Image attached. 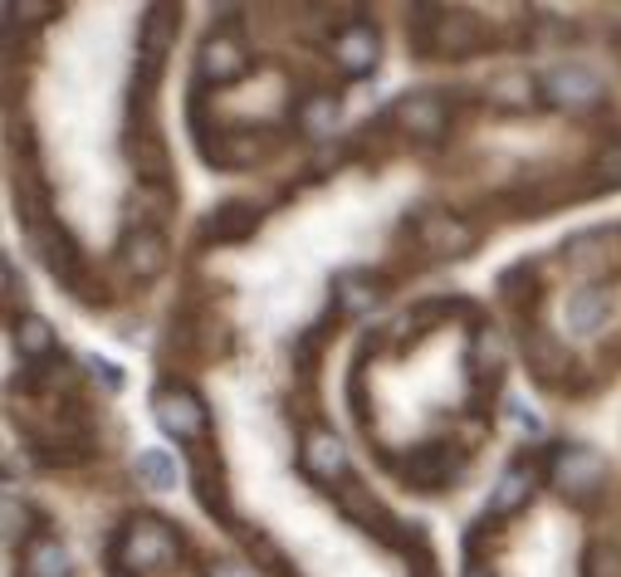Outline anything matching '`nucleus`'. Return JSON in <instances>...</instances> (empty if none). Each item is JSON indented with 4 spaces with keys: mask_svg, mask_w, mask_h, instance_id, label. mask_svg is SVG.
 I'll list each match as a JSON object with an SVG mask.
<instances>
[{
    "mask_svg": "<svg viewBox=\"0 0 621 577\" xmlns=\"http://www.w3.org/2000/svg\"><path fill=\"white\" fill-rule=\"evenodd\" d=\"M406 35H411V50L421 60H470L484 44L480 20L470 10H446V6H416Z\"/></svg>",
    "mask_w": 621,
    "mask_h": 577,
    "instance_id": "f257e3e1",
    "label": "nucleus"
},
{
    "mask_svg": "<svg viewBox=\"0 0 621 577\" xmlns=\"http://www.w3.org/2000/svg\"><path fill=\"white\" fill-rule=\"evenodd\" d=\"M176 558H182V534H172L162 519H147V514L128 519L108 543L113 573H132V577L167 573V568H176Z\"/></svg>",
    "mask_w": 621,
    "mask_h": 577,
    "instance_id": "f03ea898",
    "label": "nucleus"
},
{
    "mask_svg": "<svg viewBox=\"0 0 621 577\" xmlns=\"http://www.w3.org/2000/svg\"><path fill=\"white\" fill-rule=\"evenodd\" d=\"M333 500H338V509H343L347 524H357L363 534H372L377 543H387V548H411V538H421V528L406 524V519H397V514H387V509L372 500L367 484L353 480V474H347V480L333 490Z\"/></svg>",
    "mask_w": 621,
    "mask_h": 577,
    "instance_id": "7ed1b4c3",
    "label": "nucleus"
},
{
    "mask_svg": "<svg viewBox=\"0 0 621 577\" xmlns=\"http://www.w3.org/2000/svg\"><path fill=\"white\" fill-rule=\"evenodd\" d=\"M548 480L563 500L592 504L597 494L607 490V466H602V456L587 446H558V456H553V466H548Z\"/></svg>",
    "mask_w": 621,
    "mask_h": 577,
    "instance_id": "20e7f679",
    "label": "nucleus"
},
{
    "mask_svg": "<svg viewBox=\"0 0 621 577\" xmlns=\"http://www.w3.org/2000/svg\"><path fill=\"white\" fill-rule=\"evenodd\" d=\"M122 152H128L132 172H138V186H172V157H167V142L157 132L152 113L132 118L128 138H122Z\"/></svg>",
    "mask_w": 621,
    "mask_h": 577,
    "instance_id": "39448f33",
    "label": "nucleus"
},
{
    "mask_svg": "<svg viewBox=\"0 0 621 577\" xmlns=\"http://www.w3.org/2000/svg\"><path fill=\"white\" fill-rule=\"evenodd\" d=\"M157 406V426H162L167 436H176V440H186V446H196L201 436H206V402L196 397L191 387H182V382H167L162 392L152 397Z\"/></svg>",
    "mask_w": 621,
    "mask_h": 577,
    "instance_id": "423d86ee",
    "label": "nucleus"
},
{
    "mask_svg": "<svg viewBox=\"0 0 621 577\" xmlns=\"http://www.w3.org/2000/svg\"><path fill=\"white\" fill-rule=\"evenodd\" d=\"M411 231H416V245L436 259H456L475 250V225L456 216V211H421Z\"/></svg>",
    "mask_w": 621,
    "mask_h": 577,
    "instance_id": "0eeeda50",
    "label": "nucleus"
},
{
    "mask_svg": "<svg viewBox=\"0 0 621 577\" xmlns=\"http://www.w3.org/2000/svg\"><path fill=\"white\" fill-rule=\"evenodd\" d=\"M186 466H191V484H196V500L206 514H216L225 528H235V509H231V494H225V474H221V460L206 450V440L186 446Z\"/></svg>",
    "mask_w": 621,
    "mask_h": 577,
    "instance_id": "6e6552de",
    "label": "nucleus"
},
{
    "mask_svg": "<svg viewBox=\"0 0 621 577\" xmlns=\"http://www.w3.org/2000/svg\"><path fill=\"white\" fill-rule=\"evenodd\" d=\"M377 54H382V35L372 20H347L343 30L333 35V64L347 78H363L377 70Z\"/></svg>",
    "mask_w": 621,
    "mask_h": 577,
    "instance_id": "1a4fd4ad",
    "label": "nucleus"
},
{
    "mask_svg": "<svg viewBox=\"0 0 621 577\" xmlns=\"http://www.w3.org/2000/svg\"><path fill=\"white\" fill-rule=\"evenodd\" d=\"M250 74V54H245V44L231 35V30H221V35H211L206 44H201V54H196V78L201 84H235V78H245Z\"/></svg>",
    "mask_w": 621,
    "mask_h": 577,
    "instance_id": "9d476101",
    "label": "nucleus"
},
{
    "mask_svg": "<svg viewBox=\"0 0 621 577\" xmlns=\"http://www.w3.org/2000/svg\"><path fill=\"white\" fill-rule=\"evenodd\" d=\"M392 122L416 142H440L450 128V108L440 94H406L397 108H392Z\"/></svg>",
    "mask_w": 621,
    "mask_h": 577,
    "instance_id": "9b49d317",
    "label": "nucleus"
},
{
    "mask_svg": "<svg viewBox=\"0 0 621 577\" xmlns=\"http://www.w3.org/2000/svg\"><path fill=\"white\" fill-rule=\"evenodd\" d=\"M401 474H406L411 490H446V484L460 474V450L446 446V440H426V446L411 450V460L401 466Z\"/></svg>",
    "mask_w": 621,
    "mask_h": 577,
    "instance_id": "f8f14e48",
    "label": "nucleus"
},
{
    "mask_svg": "<svg viewBox=\"0 0 621 577\" xmlns=\"http://www.w3.org/2000/svg\"><path fill=\"white\" fill-rule=\"evenodd\" d=\"M299 466L309 480H323V484H343L347 480V450L333 431H309L303 436V450H299Z\"/></svg>",
    "mask_w": 621,
    "mask_h": 577,
    "instance_id": "ddd939ff",
    "label": "nucleus"
},
{
    "mask_svg": "<svg viewBox=\"0 0 621 577\" xmlns=\"http://www.w3.org/2000/svg\"><path fill=\"white\" fill-rule=\"evenodd\" d=\"M544 94H548V104H558V108H592L597 98H602V78L587 74L582 64H563V70H553L544 78Z\"/></svg>",
    "mask_w": 621,
    "mask_h": 577,
    "instance_id": "4468645a",
    "label": "nucleus"
},
{
    "mask_svg": "<svg viewBox=\"0 0 621 577\" xmlns=\"http://www.w3.org/2000/svg\"><path fill=\"white\" fill-rule=\"evenodd\" d=\"M259 221H265V211H259L255 201H225V206H216L206 216L201 235L216 241V245H235V241H250V235L259 231Z\"/></svg>",
    "mask_w": 621,
    "mask_h": 577,
    "instance_id": "2eb2a0df",
    "label": "nucleus"
},
{
    "mask_svg": "<svg viewBox=\"0 0 621 577\" xmlns=\"http://www.w3.org/2000/svg\"><path fill=\"white\" fill-rule=\"evenodd\" d=\"M563 250H568V265H578L582 275H612V269L621 265L617 235H607V231H587V235H578V241L563 245Z\"/></svg>",
    "mask_w": 621,
    "mask_h": 577,
    "instance_id": "dca6fc26",
    "label": "nucleus"
},
{
    "mask_svg": "<svg viewBox=\"0 0 621 577\" xmlns=\"http://www.w3.org/2000/svg\"><path fill=\"white\" fill-rule=\"evenodd\" d=\"M122 259H128V269L142 279H157L167 269V241H162V231H138L132 225L128 231V241H122Z\"/></svg>",
    "mask_w": 621,
    "mask_h": 577,
    "instance_id": "f3484780",
    "label": "nucleus"
},
{
    "mask_svg": "<svg viewBox=\"0 0 621 577\" xmlns=\"http://www.w3.org/2000/svg\"><path fill=\"white\" fill-rule=\"evenodd\" d=\"M20 573H25V577H69V553H64L60 538L35 534V538H25V553H20Z\"/></svg>",
    "mask_w": 621,
    "mask_h": 577,
    "instance_id": "a211bd4d",
    "label": "nucleus"
},
{
    "mask_svg": "<svg viewBox=\"0 0 621 577\" xmlns=\"http://www.w3.org/2000/svg\"><path fill=\"white\" fill-rule=\"evenodd\" d=\"M607 289H572L568 293V303H563V319H568L572 333H582V338H592L597 328H607Z\"/></svg>",
    "mask_w": 621,
    "mask_h": 577,
    "instance_id": "6ab92c4d",
    "label": "nucleus"
},
{
    "mask_svg": "<svg viewBox=\"0 0 621 577\" xmlns=\"http://www.w3.org/2000/svg\"><path fill=\"white\" fill-rule=\"evenodd\" d=\"M333 303H338V313H347V319H367V313L382 303V285L372 275H343L333 285Z\"/></svg>",
    "mask_w": 621,
    "mask_h": 577,
    "instance_id": "aec40b11",
    "label": "nucleus"
},
{
    "mask_svg": "<svg viewBox=\"0 0 621 577\" xmlns=\"http://www.w3.org/2000/svg\"><path fill=\"white\" fill-rule=\"evenodd\" d=\"M484 98H490L494 108H510V113H518V108H528L538 98V78L534 74H518V70H510V74H494L490 84H484Z\"/></svg>",
    "mask_w": 621,
    "mask_h": 577,
    "instance_id": "412c9836",
    "label": "nucleus"
},
{
    "mask_svg": "<svg viewBox=\"0 0 621 577\" xmlns=\"http://www.w3.org/2000/svg\"><path fill=\"white\" fill-rule=\"evenodd\" d=\"M528 490H534V470H528V466H514V470H504L500 490L490 494V509H484V519H510L514 509H524Z\"/></svg>",
    "mask_w": 621,
    "mask_h": 577,
    "instance_id": "4be33fe9",
    "label": "nucleus"
},
{
    "mask_svg": "<svg viewBox=\"0 0 621 577\" xmlns=\"http://www.w3.org/2000/svg\"><path fill=\"white\" fill-rule=\"evenodd\" d=\"M10 338H15L20 357H30V362H50L54 357V328L44 319H35V313H20L15 328H10Z\"/></svg>",
    "mask_w": 621,
    "mask_h": 577,
    "instance_id": "5701e85b",
    "label": "nucleus"
},
{
    "mask_svg": "<svg viewBox=\"0 0 621 577\" xmlns=\"http://www.w3.org/2000/svg\"><path fill=\"white\" fill-rule=\"evenodd\" d=\"M293 122H299L303 138H329L333 122H338V98L319 88V94H309L299 108H293Z\"/></svg>",
    "mask_w": 621,
    "mask_h": 577,
    "instance_id": "b1692460",
    "label": "nucleus"
},
{
    "mask_svg": "<svg viewBox=\"0 0 621 577\" xmlns=\"http://www.w3.org/2000/svg\"><path fill=\"white\" fill-rule=\"evenodd\" d=\"M524 357H528V367H534L544 382H553L563 367H572V362H568V348H563L558 338H548V333H528V338H524Z\"/></svg>",
    "mask_w": 621,
    "mask_h": 577,
    "instance_id": "393cba45",
    "label": "nucleus"
},
{
    "mask_svg": "<svg viewBox=\"0 0 621 577\" xmlns=\"http://www.w3.org/2000/svg\"><path fill=\"white\" fill-rule=\"evenodd\" d=\"M176 196L172 186H138V196H132V221H138V231H157L167 216H172Z\"/></svg>",
    "mask_w": 621,
    "mask_h": 577,
    "instance_id": "a878e982",
    "label": "nucleus"
},
{
    "mask_svg": "<svg viewBox=\"0 0 621 577\" xmlns=\"http://www.w3.org/2000/svg\"><path fill=\"white\" fill-rule=\"evenodd\" d=\"M132 474H138V484H147V490H172L176 484V460L167 456V450H138Z\"/></svg>",
    "mask_w": 621,
    "mask_h": 577,
    "instance_id": "bb28decb",
    "label": "nucleus"
},
{
    "mask_svg": "<svg viewBox=\"0 0 621 577\" xmlns=\"http://www.w3.org/2000/svg\"><path fill=\"white\" fill-rule=\"evenodd\" d=\"M597 186L621 191V138H612L602 152H597Z\"/></svg>",
    "mask_w": 621,
    "mask_h": 577,
    "instance_id": "cd10ccee",
    "label": "nucleus"
},
{
    "mask_svg": "<svg viewBox=\"0 0 621 577\" xmlns=\"http://www.w3.org/2000/svg\"><path fill=\"white\" fill-rule=\"evenodd\" d=\"M587 577H621V553L592 543V548H587Z\"/></svg>",
    "mask_w": 621,
    "mask_h": 577,
    "instance_id": "c85d7f7f",
    "label": "nucleus"
},
{
    "mask_svg": "<svg viewBox=\"0 0 621 577\" xmlns=\"http://www.w3.org/2000/svg\"><path fill=\"white\" fill-rule=\"evenodd\" d=\"M500 289H504V299H524V293H528V299H534V269H528V265H514V269H504V279H500Z\"/></svg>",
    "mask_w": 621,
    "mask_h": 577,
    "instance_id": "c756f323",
    "label": "nucleus"
},
{
    "mask_svg": "<svg viewBox=\"0 0 621 577\" xmlns=\"http://www.w3.org/2000/svg\"><path fill=\"white\" fill-rule=\"evenodd\" d=\"M6 15L20 20V25H40L44 15H54V6L50 0H20V6H6Z\"/></svg>",
    "mask_w": 621,
    "mask_h": 577,
    "instance_id": "7c9ffc66",
    "label": "nucleus"
},
{
    "mask_svg": "<svg viewBox=\"0 0 621 577\" xmlns=\"http://www.w3.org/2000/svg\"><path fill=\"white\" fill-rule=\"evenodd\" d=\"M206 577H255L245 563H225V558H216V563H206Z\"/></svg>",
    "mask_w": 621,
    "mask_h": 577,
    "instance_id": "2f4dec72",
    "label": "nucleus"
},
{
    "mask_svg": "<svg viewBox=\"0 0 621 577\" xmlns=\"http://www.w3.org/2000/svg\"><path fill=\"white\" fill-rule=\"evenodd\" d=\"M88 367H94V377H104V387H108V392H118V387H122V377H118V367H113V362L94 357V362H88Z\"/></svg>",
    "mask_w": 621,
    "mask_h": 577,
    "instance_id": "473e14b6",
    "label": "nucleus"
},
{
    "mask_svg": "<svg viewBox=\"0 0 621 577\" xmlns=\"http://www.w3.org/2000/svg\"><path fill=\"white\" fill-rule=\"evenodd\" d=\"M6 299L15 303V299H25V285L15 279V265H6Z\"/></svg>",
    "mask_w": 621,
    "mask_h": 577,
    "instance_id": "72a5a7b5",
    "label": "nucleus"
},
{
    "mask_svg": "<svg viewBox=\"0 0 621 577\" xmlns=\"http://www.w3.org/2000/svg\"><path fill=\"white\" fill-rule=\"evenodd\" d=\"M465 577H490V568H465Z\"/></svg>",
    "mask_w": 621,
    "mask_h": 577,
    "instance_id": "f704fd0d",
    "label": "nucleus"
},
{
    "mask_svg": "<svg viewBox=\"0 0 621 577\" xmlns=\"http://www.w3.org/2000/svg\"><path fill=\"white\" fill-rule=\"evenodd\" d=\"M416 577H436V573H431V563H421V568H416Z\"/></svg>",
    "mask_w": 621,
    "mask_h": 577,
    "instance_id": "c9c22d12",
    "label": "nucleus"
},
{
    "mask_svg": "<svg viewBox=\"0 0 621 577\" xmlns=\"http://www.w3.org/2000/svg\"><path fill=\"white\" fill-rule=\"evenodd\" d=\"M279 577H289V573H279ZM293 577H299V573H293Z\"/></svg>",
    "mask_w": 621,
    "mask_h": 577,
    "instance_id": "e433bc0d",
    "label": "nucleus"
}]
</instances>
